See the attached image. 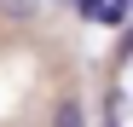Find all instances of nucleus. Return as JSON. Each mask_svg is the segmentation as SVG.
Listing matches in <instances>:
<instances>
[{
    "label": "nucleus",
    "instance_id": "f257e3e1",
    "mask_svg": "<svg viewBox=\"0 0 133 127\" xmlns=\"http://www.w3.org/2000/svg\"><path fill=\"white\" fill-rule=\"evenodd\" d=\"M52 127H87V110H81V98H64L58 110H52Z\"/></svg>",
    "mask_w": 133,
    "mask_h": 127
},
{
    "label": "nucleus",
    "instance_id": "f03ea898",
    "mask_svg": "<svg viewBox=\"0 0 133 127\" xmlns=\"http://www.w3.org/2000/svg\"><path fill=\"white\" fill-rule=\"evenodd\" d=\"M0 6H6V12H12V17H17V23H23V17H29V12H35V6H29V0H0Z\"/></svg>",
    "mask_w": 133,
    "mask_h": 127
},
{
    "label": "nucleus",
    "instance_id": "7ed1b4c3",
    "mask_svg": "<svg viewBox=\"0 0 133 127\" xmlns=\"http://www.w3.org/2000/svg\"><path fill=\"white\" fill-rule=\"evenodd\" d=\"M98 6H104V0H75V12H81V17H98Z\"/></svg>",
    "mask_w": 133,
    "mask_h": 127
}]
</instances>
